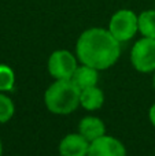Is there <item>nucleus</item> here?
<instances>
[{"instance_id":"8","label":"nucleus","mask_w":155,"mask_h":156,"mask_svg":"<svg viewBox=\"0 0 155 156\" xmlns=\"http://www.w3.org/2000/svg\"><path fill=\"white\" fill-rule=\"evenodd\" d=\"M78 133L84 136L89 143L106 134V126L102 119L96 116H85L78 123Z\"/></svg>"},{"instance_id":"10","label":"nucleus","mask_w":155,"mask_h":156,"mask_svg":"<svg viewBox=\"0 0 155 156\" xmlns=\"http://www.w3.org/2000/svg\"><path fill=\"white\" fill-rule=\"evenodd\" d=\"M104 103L103 90L98 86H91V88L81 89L80 93V105L87 111H96L102 108Z\"/></svg>"},{"instance_id":"2","label":"nucleus","mask_w":155,"mask_h":156,"mask_svg":"<svg viewBox=\"0 0 155 156\" xmlns=\"http://www.w3.org/2000/svg\"><path fill=\"white\" fill-rule=\"evenodd\" d=\"M81 89L71 80H55L44 93V103L55 115H67L80 105Z\"/></svg>"},{"instance_id":"11","label":"nucleus","mask_w":155,"mask_h":156,"mask_svg":"<svg viewBox=\"0 0 155 156\" xmlns=\"http://www.w3.org/2000/svg\"><path fill=\"white\" fill-rule=\"evenodd\" d=\"M139 32L143 37L155 38V10L143 11L139 15Z\"/></svg>"},{"instance_id":"4","label":"nucleus","mask_w":155,"mask_h":156,"mask_svg":"<svg viewBox=\"0 0 155 156\" xmlns=\"http://www.w3.org/2000/svg\"><path fill=\"white\" fill-rule=\"evenodd\" d=\"M131 62L140 73L155 71V38L143 37L136 41L131 52Z\"/></svg>"},{"instance_id":"5","label":"nucleus","mask_w":155,"mask_h":156,"mask_svg":"<svg viewBox=\"0 0 155 156\" xmlns=\"http://www.w3.org/2000/svg\"><path fill=\"white\" fill-rule=\"evenodd\" d=\"M77 69V58L66 49H58L49 55L48 71L55 80H71Z\"/></svg>"},{"instance_id":"1","label":"nucleus","mask_w":155,"mask_h":156,"mask_svg":"<svg viewBox=\"0 0 155 156\" xmlns=\"http://www.w3.org/2000/svg\"><path fill=\"white\" fill-rule=\"evenodd\" d=\"M77 59L96 70H106L117 63L121 43L109 29L91 27L81 33L76 44Z\"/></svg>"},{"instance_id":"15","label":"nucleus","mask_w":155,"mask_h":156,"mask_svg":"<svg viewBox=\"0 0 155 156\" xmlns=\"http://www.w3.org/2000/svg\"><path fill=\"white\" fill-rule=\"evenodd\" d=\"M3 155V144H2V141H0V156Z\"/></svg>"},{"instance_id":"13","label":"nucleus","mask_w":155,"mask_h":156,"mask_svg":"<svg viewBox=\"0 0 155 156\" xmlns=\"http://www.w3.org/2000/svg\"><path fill=\"white\" fill-rule=\"evenodd\" d=\"M15 85V74L13 69L0 65V92H10Z\"/></svg>"},{"instance_id":"9","label":"nucleus","mask_w":155,"mask_h":156,"mask_svg":"<svg viewBox=\"0 0 155 156\" xmlns=\"http://www.w3.org/2000/svg\"><path fill=\"white\" fill-rule=\"evenodd\" d=\"M98 80H99V70L91 67L88 65H82L77 66L76 71H74L71 81L78 86L80 89H85V88H91V86H96L98 85Z\"/></svg>"},{"instance_id":"3","label":"nucleus","mask_w":155,"mask_h":156,"mask_svg":"<svg viewBox=\"0 0 155 156\" xmlns=\"http://www.w3.org/2000/svg\"><path fill=\"white\" fill-rule=\"evenodd\" d=\"M109 30L120 43H126L139 32V15L126 8L117 11L110 19Z\"/></svg>"},{"instance_id":"6","label":"nucleus","mask_w":155,"mask_h":156,"mask_svg":"<svg viewBox=\"0 0 155 156\" xmlns=\"http://www.w3.org/2000/svg\"><path fill=\"white\" fill-rule=\"evenodd\" d=\"M88 156H126V149L118 138L104 134L89 144Z\"/></svg>"},{"instance_id":"7","label":"nucleus","mask_w":155,"mask_h":156,"mask_svg":"<svg viewBox=\"0 0 155 156\" xmlns=\"http://www.w3.org/2000/svg\"><path fill=\"white\" fill-rule=\"evenodd\" d=\"M89 141L80 133L66 134L59 143L60 156H88Z\"/></svg>"},{"instance_id":"14","label":"nucleus","mask_w":155,"mask_h":156,"mask_svg":"<svg viewBox=\"0 0 155 156\" xmlns=\"http://www.w3.org/2000/svg\"><path fill=\"white\" fill-rule=\"evenodd\" d=\"M148 118H150L151 125L155 127V104H153L150 107V111H148Z\"/></svg>"},{"instance_id":"16","label":"nucleus","mask_w":155,"mask_h":156,"mask_svg":"<svg viewBox=\"0 0 155 156\" xmlns=\"http://www.w3.org/2000/svg\"><path fill=\"white\" fill-rule=\"evenodd\" d=\"M154 88H155V74H154Z\"/></svg>"},{"instance_id":"12","label":"nucleus","mask_w":155,"mask_h":156,"mask_svg":"<svg viewBox=\"0 0 155 156\" xmlns=\"http://www.w3.org/2000/svg\"><path fill=\"white\" fill-rule=\"evenodd\" d=\"M14 112H15V105L14 101L4 94L3 92H0V123H5L13 118Z\"/></svg>"}]
</instances>
